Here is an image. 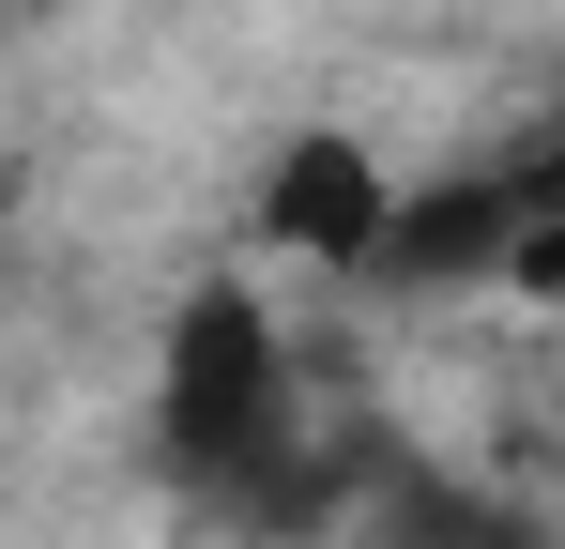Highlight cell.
Here are the masks:
<instances>
[{"label":"cell","mask_w":565,"mask_h":549,"mask_svg":"<svg viewBox=\"0 0 565 549\" xmlns=\"http://www.w3.org/2000/svg\"><path fill=\"white\" fill-rule=\"evenodd\" d=\"M260 245L276 260H321V274H382V245H397V183H382L367 138H290L276 183H260Z\"/></svg>","instance_id":"cell-2"},{"label":"cell","mask_w":565,"mask_h":549,"mask_svg":"<svg viewBox=\"0 0 565 549\" xmlns=\"http://www.w3.org/2000/svg\"><path fill=\"white\" fill-rule=\"evenodd\" d=\"M473 549H565V519H504V504H489V535Z\"/></svg>","instance_id":"cell-3"},{"label":"cell","mask_w":565,"mask_h":549,"mask_svg":"<svg viewBox=\"0 0 565 549\" xmlns=\"http://www.w3.org/2000/svg\"><path fill=\"white\" fill-rule=\"evenodd\" d=\"M153 458H169V488L245 504L260 535H306V519L352 504V458L306 428L290 352H276V321H260L245 274H199V290H184L169 366H153Z\"/></svg>","instance_id":"cell-1"}]
</instances>
